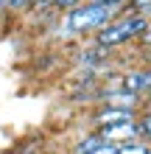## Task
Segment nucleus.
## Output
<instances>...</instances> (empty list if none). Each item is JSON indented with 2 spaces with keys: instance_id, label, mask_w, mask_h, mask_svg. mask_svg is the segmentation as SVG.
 I'll return each instance as SVG.
<instances>
[{
  "instance_id": "nucleus-1",
  "label": "nucleus",
  "mask_w": 151,
  "mask_h": 154,
  "mask_svg": "<svg viewBox=\"0 0 151 154\" xmlns=\"http://www.w3.org/2000/svg\"><path fill=\"white\" fill-rule=\"evenodd\" d=\"M115 11H118V8L109 6V3L87 0V3H78L76 8L65 11L59 31H62V34H73V37H81V34H95L101 25H106V23L115 17Z\"/></svg>"
},
{
  "instance_id": "nucleus-2",
  "label": "nucleus",
  "mask_w": 151,
  "mask_h": 154,
  "mask_svg": "<svg viewBox=\"0 0 151 154\" xmlns=\"http://www.w3.org/2000/svg\"><path fill=\"white\" fill-rule=\"evenodd\" d=\"M118 87L120 90H129L140 98H146L151 93V67L143 65V67H134V70H126L120 79H118Z\"/></svg>"
},
{
  "instance_id": "nucleus-3",
  "label": "nucleus",
  "mask_w": 151,
  "mask_h": 154,
  "mask_svg": "<svg viewBox=\"0 0 151 154\" xmlns=\"http://www.w3.org/2000/svg\"><path fill=\"white\" fill-rule=\"evenodd\" d=\"M95 134L104 143H129L137 137V118L131 121H120V123H109V126H98Z\"/></svg>"
},
{
  "instance_id": "nucleus-4",
  "label": "nucleus",
  "mask_w": 151,
  "mask_h": 154,
  "mask_svg": "<svg viewBox=\"0 0 151 154\" xmlns=\"http://www.w3.org/2000/svg\"><path fill=\"white\" fill-rule=\"evenodd\" d=\"M131 118H137V112H131V109H120V106H109V104H101L98 109L92 112V123H95V129H98V126H109V123L131 121Z\"/></svg>"
},
{
  "instance_id": "nucleus-5",
  "label": "nucleus",
  "mask_w": 151,
  "mask_h": 154,
  "mask_svg": "<svg viewBox=\"0 0 151 154\" xmlns=\"http://www.w3.org/2000/svg\"><path fill=\"white\" fill-rule=\"evenodd\" d=\"M109 59H112V51L101 48V45H90V48H84L78 53V65H84L87 70H92V73H98V67H104Z\"/></svg>"
},
{
  "instance_id": "nucleus-6",
  "label": "nucleus",
  "mask_w": 151,
  "mask_h": 154,
  "mask_svg": "<svg viewBox=\"0 0 151 154\" xmlns=\"http://www.w3.org/2000/svg\"><path fill=\"white\" fill-rule=\"evenodd\" d=\"M101 143H104V140H101L95 132H87V137H78V140H76V146H73V151H70V154H92Z\"/></svg>"
},
{
  "instance_id": "nucleus-7",
  "label": "nucleus",
  "mask_w": 151,
  "mask_h": 154,
  "mask_svg": "<svg viewBox=\"0 0 151 154\" xmlns=\"http://www.w3.org/2000/svg\"><path fill=\"white\" fill-rule=\"evenodd\" d=\"M115 154H151V143L134 137L129 143H118V151H115Z\"/></svg>"
},
{
  "instance_id": "nucleus-8",
  "label": "nucleus",
  "mask_w": 151,
  "mask_h": 154,
  "mask_svg": "<svg viewBox=\"0 0 151 154\" xmlns=\"http://www.w3.org/2000/svg\"><path fill=\"white\" fill-rule=\"evenodd\" d=\"M137 137L151 143V106H146L143 112H137Z\"/></svg>"
},
{
  "instance_id": "nucleus-9",
  "label": "nucleus",
  "mask_w": 151,
  "mask_h": 154,
  "mask_svg": "<svg viewBox=\"0 0 151 154\" xmlns=\"http://www.w3.org/2000/svg\"><path fill=\"white\" fill-rule=\"evenodd\" d=\"M78 3H87V0H50V8L53 11H70V8H76Z\"/></svg>"
},
{
  "instance_id": "nucleus-10",
  "label": "nucleus",
  "mask_w": 151,
  "mask_h": 154,
  "mask_svg": "<svg viewBox=\"0 0 151 154\" xmlns=\"http://www.w3.org/2000/svg\"><path fill=\"white\" fill-rule=\"evenodd\" d=\"M129 6L134 8L137 14H143V17L151 20V0H129Z\"/></svg>"
},
{
  "instance_id": "nucleus-11",
  "label": "nucleus",
  "mask_w": 151,
  "mask_h": 154,
  "mask_svg": "<svg viewBox=\"0 0 151 154\" xmlns=\"http://www.w3.org/2000/svg\"><path fill=\"white\" fill-rule=\"evenodd\" d=\"M115 151H118V143H101L92 154H115Z\"/></svg>"
},
{
  "instance_id": "nucleus-12",
  "label": "nucleus",
  "mask_w": 151,
  "mask_h": 154,
  "mask_svg": "<svg viewBox=\"0 0 151 154\" xmlns=\"http://www.w3.org/2000/svg\"><path fill=\"white\" fill-rule=\"evenodd\" d=\"M137 42H140V45H143V48H151V23H148V28L143 31V37H140Z\"/></svg>"
},
{
  "instance_id": "nucleus-13",
  "label": "nucleus",
  "mask_w": 151,
  "mask_h": 154,
  "mask_svg": "<svg viewBox=\"0 0 151 154\" xmlns=\"http://www.w3.org/2000/svg\"><path fill=\"white\" fill-rule=\"evenodd\" d=\"M98 3H109V6H115V8H120L123 3H129V0H98Z\"/></svg>"
}]
</instances>
